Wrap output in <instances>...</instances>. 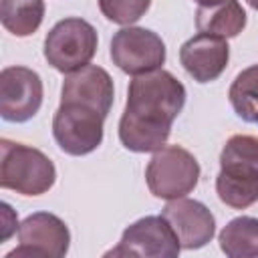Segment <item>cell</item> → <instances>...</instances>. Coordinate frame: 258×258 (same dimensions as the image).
<instances>
[{
  "label": "cell",
  "mask_w": 258,
  "mask_h": 258,
  "mask_svg": "<svg viewBox=\"0 0 258 258\" xmlns=\"http://www.w3.org/2000/svg\"><path fill=\"white\" fill-rule=\"evenodd\" d=\"M42 18L44 0H0V22L18 38L34 34Z\"/></svg>",
  "instance_id": "cell-16"
},
{
  "label": "cell",
  "mask_w": 258,
  "mask_h": 258,
  "mask_svg": "<svg viewBox=\"0 0 258 258\" xmlns=\"http://www.w3.org/2000/svg\"><path fill=\"white\" fill-rule=\"evenodd\" d=\"M99 36L91 22L71 16L58 20L44 38V58L58 73H75L91 62Z\"/></svg>",
  "instance_id": "cell-4"
},
{
  "label": "cell",
  "mask_w": 258,
  "mask_h": 258,
  "mask_svg": "<svg viewBox=\"0 0 258 258\" xmlns=\"http://www.w3.org/2000/svg\"><path fill=\"white\" fill-rule=\"evenodd\" d=\"M216 191L220 202L234 210H246L258 202V137L232 135L226 141Z\"/></svg>",
  "instance_id": "cell-2"
},
{
  "label": "cell",
  "mask_w": 258,
  "mask_h": 258,
  "mask_svg": "<svg viewBox=\"0 0 258 258\" xmlns=\"http://www.w3.org/2000/svg\"><path fill=\"white\" fill-rule=\"evenodd\" d=\"M185 87L169 71L137 75L129 83L127 103L119 119V139L125 149L149 153L161 149L171 125L185 105Z\"/></svg>",
  "instance_id": "cell-1"
},
{
  "label": "cell",
  "mask_w": 258,
  "mask_h": 258,
  "mask_svg": "<svg viewBox=\"0 0 258 258\" xmlns=\"http://www.w3.org/2000/svg\"><path fill=\"white\" fill-rule=\"evenodd\" d=\"M105 115L81 103L58 105L52 117V137L58 147L69 155H87L103 141Z\"/></svg>",
  "instance_id": "cell-6"
},
{
  "label": "cell",
  "mask_w": 258,
  "mask_h": 258,
  "mask_svg": "<svg viewBox=\"0 0 258 258\" xmlns=\"http://www.w3.org/2000/svg\"><path fill=\"white\" fill-rule=\"evenodd\" d=\"M230 46L226 38L214 34H196L179 48V62L185 73L198 83L216 81L228 67Z\"/></svg>",
  "instance_id": "cell-12"
},
{
  "label": "cell",
  "mask_w": 258,
  "mask_h": 258,
  "mask_svg": "<svg viewBox=\"0 0 258 258\" xmlns=\"http://www.w3.org/2000/svg\"><path fill=\"white\" fill-rule=\"evenodd\" d=\"M248 16L238 0H222L212 6H200L196 12V28L204 34L234 38L246 28Z\"/></svg>",
  "instance_id": "cell-14"
},
{
  "label": "cell",
  "mask_w": 258,
  "mask_h": 258,
  "mask_svg": "<svg viewBox=\"0 0 258 258\" xmlns=\"http://www.w3.org/2000/svg\"><path fill=\"white\" fill-rule=\"evenodd\" d=\"M145 181L155 198L177 200L196 189L200 181V163L181 145H163L149 159Z\"/></svg>",
  "instance_id": "cell-5"
},
{
  "label": "cell",
  "mask_w": 258,
  "mask_h": 258,
  "mask_svg": "<svg viewBox=\"0 0 258 258\" xmlns=\"http://www.w3.org/2000/svg\"><path fill=\"white\" fill-rule=\"evenodd\" d=\"M200 6H212V4H218V2H222V0H196Z\"/></svg>",
  "instance_id": "cell-19"
},
{
  "label": "cell",
  "mask_w": 258,
  "mask_h": 258,
  "mask_svg": "<svg viewBox=\"0 0 258 258\" xmlns=\"http://www.w3.org/2000/svg\"><path fill=\"white\" fill-rule=\"evenodd\" d=\"M56 181L54 163L36 147L0 139V185L20 196H42Z\"/></svg>",
  "instance_id": "cell-3"
},
{
  "label": "cell",
  "mask_w": 258,
  "mask_h": 258,
  "mask_svg": "<svg viewBox=\"0 0 258 258\" xmlns=\"http://www.w3.org/2000/svg\"><path fill=\"white\" fill-rule=\"evenodd\" d=\"M111 60L131 77L153 73L165 62V42L149 28L125 26L111 38Z\"/></svg>",
  "instance_id": "cell-7"
},
{
  "label": "cell",
  "mask_w": 258,
  "mask_h": 258,
  "mask_svg": "<svg viewBox=\"0 0 258 258\" xmlns=\"http://www.w3.org/2000/svg\"><path fill=\"white\" fill-rule=\"evenodd\" d=\"M228 99L240 119L258 123V64H252L236 75L230 85Z\"/></svg>",
  "instance_id": "cell-17"
},
{
  "label": "cell",
  "mask_w": 258,
  "mask_h": 258,
  "mask_svg": "<svg viewBox=\"0 0 258 258\" xmlns=\"http://www.w3.org/2000/svg\"><path fill=\"white\" fill-rule=\"evenodd\" d=\"M113 97V79L105 69L97 64H87L75 73H69L60 87L62 103H81L101 111L105 117L111 111Z\"/></svg>",
  "instance_id": "cell-13"
},
{
  "label": "cell",
  "mask_w": 258,
  "mask_h": 258,
  "mask_svg": "<svg viewBox=\"0 0 258 258\" xmlns=\"http://www.w3.org/2000/svg\"><path fill=\"white\" fill-rule=\"evenodd\" d=\"M161 216L169 222L179 240V246L185 250L204 248L208 242H212L216 234L214 214L198 200H169L161 210Z\"/></svg>",
  "instance_id": "cell-11"
},
{
  "label": "cell",
  "mask_w": 258,
  "mask_h": 258,
  "mask_svg": "<svg viewBox=\"0 0 258 258\" xmlns=\"http://www.w3.org/2000/svg\"><path fill=\"white\" fill-rule=\"evenodd\" d=\"M181 246L163 216H145L127 226L119 244L105 256H141V258H175Z\"/></svg>",
  "instance_id": "cell-8"
},
{
  "label": "cell",
  "mask_w": 258,
  "mask_h": 258,
  "mask_svg": "<svg viewBox=\"0 0 258 258\" xmlns=\"http://www.w3.org/2000/svg\"><path fill=\"white\" fill-rule=\"evenodd\" d=\"M246 2H248V4H250L254 10H258V0H246Z\"/></svg>",
  "instance_id": "cell-20"
},
{
  "label": "cell",
  "mask_w": 258,
  "mask_h": 258,
  "mask_svg": "<svg viewBox=\"0 0 258 258\" xmlns=\"http://www.w3.org/2000/svg\"><path fill=\"white\" fill-rule=\"evenodd\" d=\"M18 246L6 254L14 256H52L62 258L71 246V232L67 224L50 212H34L18 226Z\"/></svg>",
  "instance_id": "cell-10"
},
{
  "label": "cell",
  "mask_w": 258,
  "mask_h": 258,
  "mask_svg": "<svg viewBox=\"0 0 258 258\" xmlns=\"http://www.w3.org/2000/svg\"><path fill=\"white\" fill-rule=\"evenodd\" d=\"M44 89L36 71L28 67H6L0 73V115L10 123L32 119L42 105Z\"/></svg>",
  "instance_id": "cell-9"
},
{
  "label": "cell",
  "mask_w": 258,
  "mask_h": 258,
  "mask_svg": "<svg viewBox=\"0 0 258 258\" xmlns=\"http://www.w3.org/2000/svg\"><path fill=\"white\" fill-rule=\"evenodd\" d=\"M220 248L230 258H256L258 256V218L240 216L230 220L220 236Z\"/></svg>",
  "instance_id": "cell-15"
},
{
  "label": "cell",
  "mask_w": 258,
  "mask_h": 258,
  "mask_svg": "<svg viewBox=\"0 0 258 258\" xmlns=\"http://www.w3.org/2000/svg\"><path fill=\"white\" fill-rule=\"evenodd\" d=\"M151 0H99L103 16L115 24L131 26L149 10Z\"/></svg>",
  "instance_id": "cell-18"
}]
</instances>
